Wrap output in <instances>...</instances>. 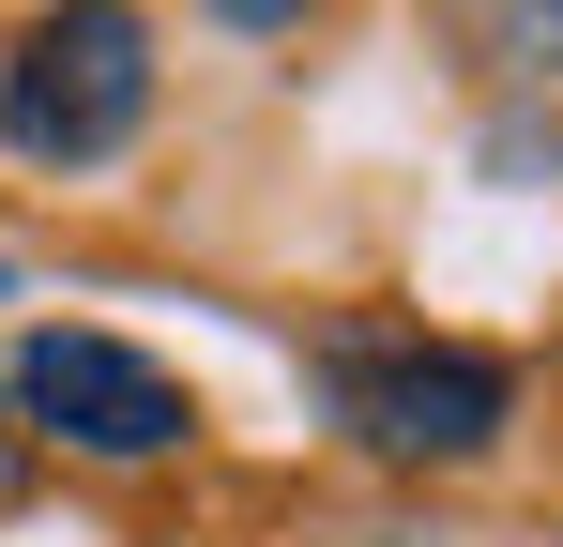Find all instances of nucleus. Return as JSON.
<instances>
[{
  "mask_svg": "<svg viewBox=\"0 0 563 547\" xmlns=\"http://www.w3.org/2000/svg\"><path fill=\"white\" fill-rule=\"evenodd\" d=\"M137 122H153V31L122 0H46L0 62V137L31 168H107Z\"/></svg>",
  "mask_w": 563,
  "mask_h": 547,
  "instance_id": "1",
  "label": "nucleus"
},
{
  "mask_svg": "<svg viewBox=\"0 0 563 547\" xmlns=\"http://www.w3.org/2000/svg\"><path fill=\"white\" fill-rule=\"evenodd\" d=\"M320 395H335V426L396 471H472V456L518 426V380L487 350H442V335H335L320 350Z\"/></svg>",
  "mask_w": 563,
  "mask_h": 547,
  "instance_id": "2",
  "label": "nucleus"
},
{
  "mask_svg": "<svg viewBox=\"0 0 563 547\" xmlns=\"http://www.w3.org/2000/svg\"><path fill=\"white\" fill-rule=\"evenodd\" d=\"M15 411L46 426V442H77V456H184L198 442V395L168 380L153 350H122V335H92V320H46L31 350H15Z\"/></svg>",
  "mask_w": 563,
  "mask_h": 547,
  "instance_id": "3",
  "label": "nucleus"
},
{
  "mask_svg": "<svg viewBox=\"0 0 563 547\" xmlns=\"http://www.w3.org/2000/svg\"><path fill=\"white\" fill-rule=\"evenodd\" d=\"M442 46H457L472 77L549 91V77H563V0H442Z\"/></svg>",
  "mask_w": 563,
  "mask_h": 547,
  "instance_id": "4",
  "label": "nucleus"
},
{
  "mask_svg": "<svg viewBox=\"0 0 563 547\" xmlns=\"http://www.w3.org/2000/svg\"><path fill=\"white\" fill-rule=\"evenodd\" d=\"M213 15H229V31H289L305 0H213Z\"/></svg>",
  "mask_w": 563,
  "mask_h": 547,
  "instance_id": "5",
  "label": "nucleus"
}]
</instances>
